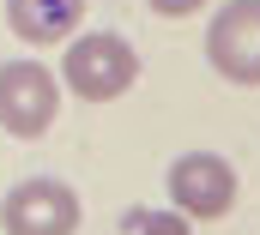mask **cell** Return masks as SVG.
<instances>
[{
	"label": "cell",
	"instance_id": "cell-4",
	"mask_svg": "<svg viewBox=\"0 0 260 235\" xmlns=\"http://www.w3.org/2000/svg\"><path fill=\"white\" fill-rule=\"evenodd\" d=\"M170 199H176V211H188L194 223L206 217H224L230 205H236V193H242V181H236V163L230 157H218V151H182L176 163H170Z\"/></svg>",
	"mask_w": 260,
	"mask_h": 235
},
{
	"label": "cell",
	"instance_id": "cell-8",
	"mask_svg": "<svg viewBox=\"0 0 260 235\" xmlns=\"http://www.w3.org/2000/svg\"><path fill=\"white\" fill-rule=\"evenodd\" d=\"M145 6H151L157 18H194V12L206 6V0H145Z\"/></svg>",
	"mask_w": 260,
	"mask_h": 235
},
{
	"label": "cell",
	"instance_id": "cell-7",
	"mask_svg": "<svg viewBox=\"0 0 260 235\" xmlns=\"http://www.w3.org/2000/svg\"><path fill=\"white\" fill-rule=\"evenodd\" d=\"M121 229L127 235H194V217L188 211H127Z\"/></svg>",
	"mask_w": 260,
	"mask_h": 235
},
{
	"label": "cell",
	"instance_id": "cell-2",
	"mask_svg": "<svg viewBox=\"0 0 260 235\" xmlns=\"http://www.w3.org/2000/svg\"><path fill=\"white\" fill-rule=\"evenodd\" d=\"M206 60L224 85H260V0H224L206 24Z\"/></svg>",
	"mask_w": 260,
	"mask_h": 235
},
{
	"label": "cell",
	"instance_id": "cell-3",
	"mask_svg": "<svg viewBox=\"0 0 260 235\" xmlns=\"http://www.w3.org/2000/svg\"><path fill=\"white\" fill-rule=\"evenodd\" d=\"M61 109V79L43 60H6L0 66V127L12 139H43Z\"/></svg>",
	"mask_w": 260,
	"mask_h": 235
},
{
	"label": "cell",
	"instance_id": "cell-5",
	"mask_svg": "<svg viewBox=\"0 0 260 235\" xmlns=\"http://www.w3.org/2000/svg\"><path fill=\"white\" fill-rule=\"evenodd\" d=\"M0 229L6 235H73L79 229V193L55 175H30L0 199Z\"/></svg>",
	"mask_w": 260,
	"mask_h": 235
},
{
	"label": "cell",
	"instance_id": "cell-1",
	"mask_svg": "<svg viewBox=\"0 0 260 235\" xmlns=\"http://www.w3.org/2000/svg\"><path fill=\"white\" fill-rule=\"evenodd\" d=\"M133 79H139V55H133L127 36L115 30H85V36H67L61 55V85L79 103H115L127 97Z\"/></svg>",
	"mask_w": 260,
	"mask_h": 235
},
{
	"label": "cell",
	"instance_id": "cell-6",
	"mask_svg": "<svg viewBox=\"0 0 260 235\" xmlns=\"http://www.w3.org/2000/svg\"><path fill=\"white\" fill-rule=\"evenodd\" d=\"M85 0H6V24L24 49H55L79 30Z\"/></svg>",
	"mask_w": 260,
	"mask_h": 235
}]
</instances>
